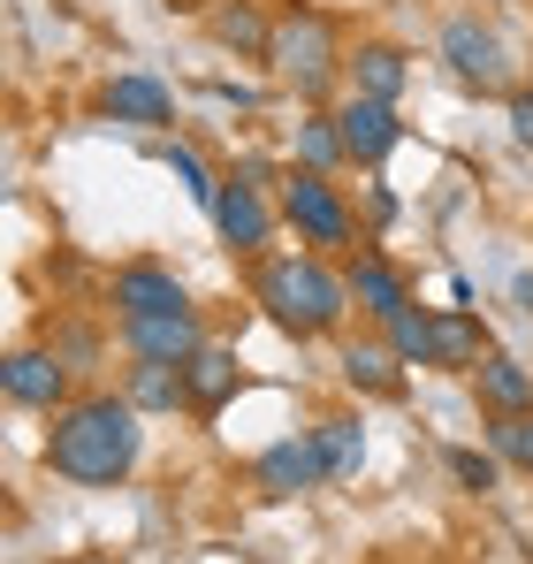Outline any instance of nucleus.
I'll use <instances>...</instances> for the list:
<instances>
[{
    "mask_svg": "<svg viewBox=\"0 0 533 564\" xmlns=\"http://www.w3.org/2000/svg\"><path fill=\"white\" fill-rule=\"evenodd\" d=\"M138 404L130 397H69L46 427V466L77 488H115L138 466Z\"/></svg>",
    "mask_w": 533,
    "mask_h": 564,
    "instance_id": "1",
    "label": "nucleus"
},
{
    "mask_svg": "<svg viewBox=\"0 0 533 564\" xmlns=\"http://www.w3.org/2000/svg\"><path fill=\"white\" fill-rule=\"evenodd\" d=\"M252 297L266 305V321H274L282 336H297V344L328 336V328L351 313V282H336L313 252H305V260H266L260 282H252Z\"/></svg>",
    "mask_w": 533,
    "mask_h": 564,
    "instance_id": "2",
    "label": "nucleus"
},
{
    "mask_svg": "<svg viewBox=\"0 0 533 564\" xmlns=\"http://www.w3.org/2000/svg\"><path fill=\"white\" fill-rule=\"evenodd\" d=\"M297 93H328V77H336V62H351L344 54V31H336V15H320V8H290L282 23H274V54H266Z\"/></svg>",
    "mask_w": 533,
    "mask_h": 564,
    "instance_id": "3",
    "label": "nucleus"
},
{
    "mask_svg": "<svg viewBox=\"0 0 533 564\" xmlns=\"http://www.w3.org/2000/svg\"><path fill=\"white\" fill-rule=\"evenodd\" d=\"M443 62L465 93H511V54L480 15H449L443 23Z\"/></svg>",
    "mask_w": 533,
    "mask_h": 564,
    "instance_id": "4",
    "label": "nucleus"
},
{
    "mask_svg": "<svg viewBox=\"0 0 533 564\" xmlns=\"http://www.w3.org/2000/svg\"><path fill=\"white\" fill-rule=\"evenodd\" d=\"M282 214L297 221L305 245H351V206L320 169H290L282 176Z\"/></svg>",
    "mask_w": 533,
    "mask_h": 564,
    "instance_id": "5",
    "label": "nucleus"
},
{
    "mask_svg": "<svg viewBox=\"0 0 533 564\" xmlns=\"http://www.w3.org/2000/svg\"><path fill=\"white\" fill-rule=\"evenodd\" d=\"M0 389H8V404H23V412H62V404H69V367H62L54 344H23V351H8Z\"/></svg>",
    "mask_w": 533,
    "mask_h": 564,
    "instance_id": "6",
    "label": "nucleus"
},
{
    "mask_svg": "<svg viewBox=\"0 0 533 564\" xmlns=\"http://www.w3.org/2000/svg\"><path fill=\"white\" fill-rule=\"evenodd\" d=\"M336 130H344V153H351L358 169H381V161L404 145L396 107H389V99H366V93H351L344 107H336Z\"/></svg>",
    "mask_w": 533,
    "mask_h": 564,
    "instance_id": "7",
    "label": "nucleus"
},
{
    "mask_svg": "<svg viewBox=\"0 0 533 564\" xmlns=\"http://www.w3.org/2000/svg\"><path fill=\"white\" fill-rule=\"evenodd\" d=\"M214 229H221L229 252H266V237H274V206H266V191L244 184V176L229 169V176H221V198H214Z\"/></svg>",
    "mask_w": 533,
    "mask_h": 564,
    "instance_id": "8",
    "label": "nucleus"
},
{
    "mask_svg": "<svg viewBox=\"0 0 533 564\" xmlns=\"http://www.w3.org/2000/svg\"><path fill=\"white\" fill-rule=\"evenodd\" d=\"M252 480H260V496H305V488H320V480H328L320 435H282V443H266Z\"/></svg>",
    "mask_w": 533,
    "mask_h": 564,
    "instance_id": "9",
    "label": "nucleus"
},
{
    "mask_svg": "<svg viewBox=\"0 0 533 564\" xmlns=\"http://www.w3.org/2000/svg\"><path fill=\"white\" fill-rule=\"evenodd\" d=\"M122 344H130V359H191L198 344H206V328H198V313L176 305V313H145V321H122Z\"/></svg>",
    "mask_w": 533,
    "mask_h": 564,
    "instance_id": "10",
    "label": "nucleus"
},
{
    "mask_svg": "<svg viewBox=\"0 0 533 564\" xmlns=\"http://www.w3.org/2000/svg\"><path fill=\"white\" fill-rule=\"evenodd\" d=\"M176 305H191L183 297V282L161 268V260H130L122 275H115V313L122 321H145V313H176Z\"/></svg>",
    "mask_w": 533,
    "mask_h": 564,
    "instance_id": "11",
    "label": "nucleus"
},
{
    "mask_svg": "<svg viewBox=\"0 0 533 564\" xmlns=\"http://www.w3.org/2000/svg\"><path fill=\"white\" fill-rule=\"evenodd\" d=\"M237 381H244V367H237V351L229 344H198L191 359H183V389H191V412H221L229 397H237Z\"/></svg>",
    "mask_w": 533,
    "mask_h": 564,
    "instance_id": "12",
    "label": "nucleus"
},
{
    "mask_svg": "<svg viewBox=\"0 0 533 564\" xmlns=\"http://www.w3.org/2000/svg\"><path fill=\"white\" fill-rule=\"evenodd\" d=\"M344 282H351V305L366 313V321H396V313L412 305L404 275H396V268H389L381 252H358V260H351V275H344Z\"/></svg>",
    "mask_w": 533,
    "mask_h": 564,
    "instance_id": "13",
    "label": "nucleus"
},
{
    "mask_svg": "<svg viewBox=\"0 0 533 564\" xmlns=\"http://www.w3.org/2000/svg\"><path fill=\"white\" fill-rule=\"evenodd\" d=\"M488 351H496V344H488L480 313H465V305L435 313V367H443V375H472V367H480Z\"/></svg>",
    "mask_w": 533,
    "mask_h": 564,
    "instance_id": "14",
    "label": "nucleus"
},
{
    "mask_svg": "<svg viewBox=\"0 0 533 564\" xmlns=\"http://www.w3.org/2000/svg\"><path fill=\"white\" fill-rule=\"evenodd\" d=\"M99 107H107L115 122H138V130L176 122V99H168V85H153V77H115V85L99 93Z\"/></svg>",
    "mask_w": 533,
    "mask_h": 564,
    "instance_id": "15",
    "label": "nucleus"
},
{
    "mask_svg": "<svg viewBox=\"0 0 533 564\" xmlns=\"http://www.w3.org/2000/svg\"><path fill=\"white\" fill-rule=\"evenodd\" d=\"M344 69H351V93H366V99H389V107L404 99V77H412V62H404V54H396L389 39H366V46H358V54L344 62Z\"/></svg>",
    "mask_w": 533,
    "mask_h": 564,
    "instance_id": "16",
    "label": "nucleus"
},
{
    "mask_svg": "<svg viewBox=\"0 0 533 564\" xmlns=\"http://www.w3.org/2000/svg\"><path fill=\"white\" fill-rule=\"evenodd\" d=\"M472 389H480L488 412H533V375L511 359V351H488V359L472 367Z\"/></svg>",
    "mask_w": 533,
    "mask_h": 564,
    "instance_id": "17",
    "label": "nucleus"
},
{
    "mask_svg": "<svg viewBox=\"0 0 533 564\" xmlns=\"http://www.w3.org/2000/svg\"><path fill=\"white\" fill-rule=\"evenodd\" d=\"M206 31L221 39V46H237V54H252V62H266L274 54V23H266L252 0H221L214 15H206Z\"/></svg>",
    "mask_w": 533,
    "mask_h": 564,
    "instance_id": "18",
    "label": "nucleus"
},
{
    "mask_svg": "<svg viewBox=\"0 0 533 564\" xmlns=\"http://www.w3.org/2000/svg\"><path fill=\"white\" fill-rule=\"evenodd\" d=\"M122 397H130L138 412H176V404H191L176 359H138V367H130V381H122Z\"/></svg>",
    "mask_w": 533,
    "mask_h": 564,
    "instance_id": "19",
    "label": "nucleus"
},
{
    "mask_svg": "<svg viewBox=\"0 0 533 564\" xmlns=\"http://www.w3.org/2000/svg\"><path fill=\"white\" fill-rule=\"evenodd\" d=\"M344 381L366 389V397H404V359L389 351V336L381 344H351L344 351Z\"/></svg>",
    "mask_w": 533,
    "mask_h": 564,
    "instance_id": "20",
    "label": "nucleus"
},
{
    "mask_svg": "<svg viewBox=\"0 0 533 564\" xmlns=\"http://www.w3.org/2000/svg\"><path fill=\"white\" fill-rule=\"evenodd\" d=\"M381 336H389V351H396L404 367H435V313L404 305L396 321H381Z\"/></svg>",
    "mask_w": 533,
    "mask_h": 564,
    "instance_id": "21",
    "label": "nucleus"
},
{
    "mask_svg": "<svg viewBox=\"0 0 533 564\" xmlns=\"http://www.w3.org/2000/svg\"><path fill=\"white\" fill-rule=\"evenodd\" d=\"M313 435H320V466H328V480H351L358 458H366V435H358V420H320Z\"/></svg>",
    "mask_w": 533,
    "mask_h": 564,
    "instance_id": "22",
    "label": "nucleus"
},
{
    "mask_svg": "<svg viewBox=\"0 0 533 564\" xmlns=\"http://www.w3.org/2000/svg\"><path fill=\"white\" fill-rule=\"evenodd\" d=\"M297 161H305V169H320V176H328L336 161H351V153H344L336 115H305V122H297Z\"/></svg>",
    "mask_w": 533,
    "mask_h": 564,
    "instance_id": "23",
    "label": "nucleus"
},
{
    "mask_svg": "<svg viewBox=\"0 0 533 564\" xmlns=\"http://www.w3.org/2000/svg\"><path fill=\"white\" fill-rule=\"evenodd\" d=\"M488 443H496V458H511V466L533 473V412H496Z\"/></svg>",
    "mask_w": 533,
    "mask_h": 564,
    "instance_id": "24",
    "label": "nucleus"
},
{
    "mask_svg": "<svg viewBox=\"0 0 533 564\" xmlns=\"http://www.w3.org/2000/svg\"><path fill=\"white\" fill-rule=\"evenodd\" d=\"M153 153H161V161H168V169H176V184L191 191V198H198V206H206V214H214V198H221V184H214V176H206V161H198V153H191V145H153Z\"/></svg>",
    "mask_w": 533,
    "mask_h": 564,
    "instance_id": "25",
    "label": "nucleus"
},
{
    "mask_svg": "<svg viewBox=\"0 0 533 564\" xmlns=\"http://www.w3.org/2000/svg\"><path fill=\"white\" fill-rule=\"evenodd\" d=\"M449 473H457V488H472V496L496 488V458H488V451H449Z\"/></svg>",
    "mask_w": 533,
    "mask_h": 564,
    "instance_id": "26",
    "label": "nucleus"
},
{
    "mask_svg": "<svg viewBox=\"0 0 533 564\" xmlns=\"http://www.w3.org/2000/svg\"><path fill=\"white\" fill-rule=\"evenodd\" d=\"M503 107H511V138H519V145H533V85H511V93H503Z\"/></svg>",
    "mask_w": 533,
    "mask_h": 564,
    "instance_id": "27",
    "label": "nucleus"
},
{
    "mask_svg": "<svg viewBox=\"0 0 533 564\" xmlns=\"http://www.w3.org/2000/svg\"><path fill=\"white\" fill-rule=\"evenodd\" d=\"M46 344L62 351V367H69V375H77V367H91V351H99L91 336H46Z\"/></svg>",
    "mask_w": 533,
    "mask_h": 564,
    "instance_id": "28",
    "label": "nucleus"
},
{
    "mask_svg": "<svg viewBox=\"0 0 533 564\" xmlns=\"http://www.w3.org/2000/svg\"><path fill=\"white\" fill-rule=\"evenodd\" d=\"M519 305H526V313H533V275H519Z\"/></svg>",
    "mask_w": 533,
    "mask_h": 564,
    "instance_id": "29",
    "label": "nucleus"
},
{
    "mask_svg": "<svg viewBox=\"0 0 533 564\" xmlns=\"http://www.w3.org/2000/svg\"><path fill=\"white\" fill-rule=\"evenodd\" d=\"M77 564H107V557H77Z\"/></svg>",
    "mask_w": 533,
    "mask_h": 564,
    "instance_id": "30",
    "label": "nucleus"
}]
</instances>
